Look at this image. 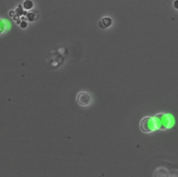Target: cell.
<instances>
[{
    "label": "cell",
    "mask_w": 178,
    "mask_h": 177,
    "mask_svg": "<svg viewBox=\"0 0 178 177\" xmlns=\"http://www.w3.org/2000/svg\"><path fill=\"white\" fill-rule=\"evenodd\" d=\"M77 102L82 106L89 105L91 102V97L88 93L81 92L77 96Z\"/></svg>",
    "instance_id": "cell-1"
},
{
    "label": "cell",
    "mask_w": 178,
    "mask_h": 177,
    "mask_svg": "<svg viewBox=\"0 0 178 177\" xmlns=\"http://www.w3.org/2000/svg\"><path fill=\"white\" fill-rule=\"evenodd\" d=\"M140 127L141 131L144 133H150L153 130L154 124L152 120L150 118H145L144 120H141Z\"/></svg>",
    "instance_id": "cell-2"
},
{
    "label": "cell",
    "mask_w": 178,
    "mask_h": 177,
    "mask_svg": "<svg viewBox=\"0 0 178 177\" xmlns=\"http://www.w3.org/2000/svg\"><path fill=\"white\" fill-rule=\"evenodd\" d=\"M111 23H112V20H111V18L109 17H105L104 19H102V21H100L99 24H101L102 25H100V27L101 29H106L107 27H109L111 26Z\"/></svg>",
    "instance_id": "cell-3"
},
{
    "label": "cell",
    "mask_w": 178,
    "mask_h": 177,
    "mask_svg": "<svg viewBox=\"0 0 178 177\" xmlns=\"http://www.w3.org/2000/svg\"><path fill=\"white\" fill-rule=\"evenodd\" d=\"M33 2L32 1H30V0H27V1H25V2L23 3V6L24 8H25L26 10H29V9H31L33 7Z\"/></svg>",
    "instance_id": "cell-4"
},
{
    "label": "cell",
    "mask_w": 178,
    "mask_h": 177,
    "mask_svg": "<svg viewBox=\"0 0 178 177\" xmlns=\"http://www.w3.org/2000/svg\"><path fill=\"white\" fill-rule=\"evenodd\" d=\"M16 13H17L18 15H22L23 14V8H22V6H18V8L16 9V11H15Z\"/></svg>",
    "instance_id": "cell-5"
},
{
    "label": "cell",
    "mask_w": 178,
    "mask_h": 177,
    "mask_svg": "<svg viewBox=\"0 0 178 177\" xmlns=\"http://www.w3.org/2000/svg\"><path fill=\"white\" fill-rule=\"evenodd\" d=\"M4 28H5L4 22L2 20L0 19V34L3 32V31L4 30Z\"/></svg>",
    "instance_id": "cell-6"
},
{
    "label": "cell",
    "mask_w": 178,
    "mask_h": 177,
    "mask_svg": "<svg viewBox=\"0 0 178 177\" xmlns=\"http://www.w3.org/2000/svg\"><path fill=\"white\" fill-rule=\"evenodd\" d=\"M27 17L29 21L32 22L34 20V15L32 13H28V15H27Z\"/></svg>",
    "instance_id": "cell-7"
},
{
    "label": "cell",
    "mask_w": 178,
    "mask_h": 177,
    "mask_svg": "<svg viewBox=\"0 0 178 177\" xmlns=\"http://www.w3.org/2000/svg\"><path fill=\"white\" fill-rule=\"evenodd\" d=\"M27 26V23L26 22L23 21V22H22L21 23H20V27H21L22 28H23V29L26 28Z\"/></svg>",
    "instance_id": "cell-8"
},
{
    "label": "cell",
    "mask_w": 178,
    "mask_h": 177,
    "mask_svg": "<svg viewBox=\"0 0 178 177\" xmlns=\"http://www.w3.org/2000/svg\"><path fill=\"white\" fill-rule=\"evenodd\" d=\"M174 6H175V8L178 9V1H175V2L174 3Z\"/></svg>",
    "instance_id": "cell-9"
},
{
    "label": "cell",
    "mask_w": 178,
    "mask_h": 177,
    "mask_svg": "<svg viewBox=\"0 0 178 177\" xmlns=\"http://www.w3.org/2000/svg\"><path fill=\"white\" fill-rule=\"evenodd\" d=\"M14 14H15L14 11H11L10 13H9V15H11V16H12V17H14V16H15Z\"/></svg>",
    "instance_id": "cell-10"
}]
</instances>
